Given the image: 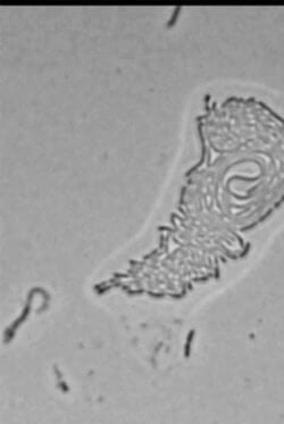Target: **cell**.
Here are the masks:
<instances>
[{"label":"cell","mask_w":284,"mask_h":424,"mask_svg":"<svg viewBox=\"0 0 284 424\" xmlns=\"http://www.w3.org/2000/svg\"><path fill=\"white\" fill-rule=\"evenodd\" d=\"M185 284H187V288L189 291H192V290H193V286H192V281H191V280L185 281Z\"/></svg>","instance_id":"11"},{"label":"cell","mask_w":284,"mask_h":424,"mask_svg":"<svg viewBox=\"0 0 284 424\" xmlns=\"http://www.w3.org/2000/svg\"><path fill=\"white\" fill-rule=\"evenodd\" d=\"M131 277L129 273H118V272H115V273H113V277H115V279H117V280H122V279H129V277Z\"/></svg>","instance_id":"9"},{"label":"cell","mask_w":284,"mask_h":424,"mask_svg":"<svg viewBox=\"0 0 284 424\" xmlns=\"http://www.w3.org/2000/svg\"><path fill=\"white\" fill-rule=\"evenodd\" d=\"M210 277H213V274H209V275H205V277H193V279H191V281L192 282H194V283H203V282H208L209 281V279H210Z\"/></svg>","instance_id":"7"},{"label":"cell","mask_w":284,"mask_h":424,"mask_svg":"<svg viewBox=\"0 0 284 424\" xmlns=\"http://www.w3.org/2000/svg\"><path fill=\"white\" fill-rule=\"evenodd\" d=\"M194 335H196V330L194 329L190 330L187 335V340H185V344H184V357L185 358H189L191 355V346H192V341L194 339Z\"/></svg>","instance_id":"2"},{"label":"cell","mask_w":284,"mask_h":424,"mask_svg":"<svg viewBox=\"0 0 284 424\" xmlns=\"http://www.w3.org/2000/svg\"><path fill=\"white\" fill-rule=\"evenodd\" d=\"M145 293H147L149 297H151V298H154V299H162V298H164V297H166V296H167V292H166L165 290L154 291V290L147 289V292H145Z\"/></svg>","instance_id":"3"},{"label":"cell","mask_w":284,"mask_h":424,"mask_svg":"<svg viewBox=\"0 0 284 424\" xmlns=\"http://www.w3.org/2000/svg\"><path fill=\"white\" fill-rule=\"evenodd\" d=\"M36 291V289H33L32 291H31V293L29 295V299H27V302L25 304V307H24V309H23V312H22V314H21V316L18 318H17L16 321L14 322L13 324H12V326H10L8 330L6 331V340H5V342H10L12 341V339L14 338V334H15V331H16L17 329L20 328L21 325L24 323V322L26 321V318L29 317V315H30V313H31V309H32V298H33V292Z\"/></svg>","instance_id":"1"},{"label":"cell","mask_w":284,"mask_h":424,"mask_svg":"<svg viewBox=\"0 0 284 424\" xmlns=\"http://www.w3.org/2000/svg\"><path fill=\"white\" fill-rule=\"evenodd\" d=\"M214 262H215V268H214V277L216 280H218L220 277V263H218V257L215 256L214 258Z\"/></svg>","instance_id":"5"},{"label":"cell","mask_w":284,"mask_h":424,"mask_svg":"<svg viewBox=\"0 0 284 424\" xmlns=\"http://www.w3.org/2000/svg\"><path fill=\"white\" fill-rule=\"evenodd\" d=\"M167 296L171 297L172 299H174V300H181L182 298H184L182 292H176V291H174V292H167Z\"/></svg>","instance_id":"8"},{"label":"cell","mask_w":284,"mask_h":424,"mask_svg":"<svg viewBox=\"0 0 284 424\" xmlns=\"http://www.w3.org/2000/svg\"><path fill=\"white\" fill-rule=\"evenodd\" d=\"M249 249H250V243H249V242H248V243L245 244V249H244V250L242 251V253H241V255H240V257H244L245 255L248 254Z\"/></svg>","instance_id":"10"},{"label":"cell","mask_w":284,"mask_h":424,"mask_svg":"<svg viewBox=\"0 0 284 424\" xmlns=\"http://www.w3.org/2000/svg\"><path fill=\"white\" fill-rule=\"evenodd\" d=\"M159 253H160V249H159V248H156V249H154V250L150 251L149 254L144 255V256L142 257V259L145 260V262H148V260H151L152 258L157 257V255H158Z\"/></svg>","instance_id":"4"},{"label":"cell","mask_w":284,"mask_h":424,"mask_svg":"<svg viewBox=\"0 0 284 424\" xmlns=\"http://www.w3.org/2000/svg\"><path fill=\"white\" fill-rule=\"evenodd\" d=\"M113 288H114L113 283H108V284H106V286L101 287L100 289H97V290H96V292H97V295H103V293H106L107 291L111 290Z\"/></svg>","instance_id":"6"}]
</instances>
